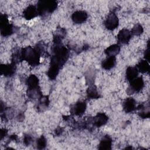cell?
I'll return each mask as SVG.
<instances>
[{"mask_svg":"<svg viewBox=\"0 0 150 150\" xmlns=\"http://www.w3.org/2000/svg\"><path fill=\"white\" fill-rule=\"evenodd\" d=\"M23 60H26L30 66H36L40 63V55L34 48L28 46L21 49Z\"/></svg>","mask_w":150,"mask_h":150,"instance_id":"obj_1","label":"cell"},{"mask_svg":"<svg viewBox=\"0 0 150 150\" xmlns=\"http://www.w3.org/2000/svg\"><path fill=\"white\" fill-rule=\"evenodd\" d=\"M56 1H39L36 5L38 15L42 16L53 13L57 8Z\"/></svg>","mask_w":150,"mask_h":150,"instance_id":"obj_2","label":"cell"},{"mask_svg":"<svg viewBox=\"0 0 150 150\" xmlns=\"http://www.w3.org/2000/svg\"><path fill=\"white\" fill-rule=\"evenodd\" d=\"M1 33L3 36H8L14 32V27L8 21V16L6 14H1L0 18Z\"/></svg>","mask_w":150,"mask_h":150,"instance_id":"obj_3","label":"cell"},{"mask_svg":"<svg viewBox=\"0 0 150 150\" xmlns=\"http://www.w3.org/2000/svg\"><path fill=\"white\" fill-rule=\"evenodd\" d=\"M129 82L130 85L127 91L128 94H132L135 92H139L144 86V81L141 77H137Z\"/></svg>","mask_w":150,"mask_h":150,"instance_id":"obj_4","label":"cell"},{"mask_svg":"<svg viewBox=\"0 0 150 150\" xmlns=\"http://www.w3.org/2000/svg\"><path fill=\"white\" fill-rule=\"evenodd\" d=\"M119 21L118 16L114 12H110L104 22L105 27L110 30H112L118 26Z\"/></svg>","mask_w":150,"mask_h":150,"instance_id":"obj_5","label":"cell"},{"mask_svg":"<svg viewBox=\"0 0 150 150\" xmlns=\"http://www.w3.org/2000/svg\"><path fill=\"white\" fill-rule=\"evenodd\" d=\"M86 110V104L83 101H79L70 107V112L72 115L80 116L84 114Z\"/></svg>","mask_w":150,"mask_h":150,"instance_id":"obj_6","label":"cell"},{"mask_svg":"<svg viewBox=\"0 0 150 150\" xmlns=\"http://www.w3.org/2000/svg\"><path fill=\"white\" fill-rule=\"evenodd\" d=\"M16 71V64L11 63L10 64H4L1 65V74L5 77L12 76Z\"/></svg>","mask_w":150,"mask_h":150,"instance_id":"obj_7","label":"cell"},{"mask_svg":"<svg viewBox=\"0 0 150 150\" xmlns=\"http://www.w3.org/2000/svg\"><path fill=\"white\" fill-rule=\"evenodd\" d=\"M88 17V15L86 11H75L71 15L73 22L76 24H80L84 22Z\"/></svg>","mask_w":150,"mask_h":150,"instance_id":"obj_8","label":"cell"},{"mask_svg":"<svg viewBox=\"0 0 150 150\" xmlns=\"http://www.w3.org/2000/svg\"><path fill=\"white\" fill-rule=\"evenodd\" d=\"M131 31L124 28L121 29L117 35L118 42L121 44H127L131 39Z\"/></svg>","mask_w":150,"mask_h":150,"instance_id":"obj_9","label":"cell"},{"mask_svg":"<svg viewBox=\"0 0 150 150\" xmlns=\"http://www.w3.org/2000/svg\"><path fill=\"white\" fill-rule=\"evenodd\" d=\"M108 118L107 115L103 112L98 113L91 120L93 125L97 127H100L104 125L108 121Z\"/></svg>","mask_w":150,"mask_h":150,"instance_id":"obj_10","label":"cell"},{"mask_svg":"<svg viewBox=\"0 0 150 150\" xmlns=\"http://www.w3.org/2000/svg\"><path fill=\"white\" fill-rule=\"evenodd\" d=\"M38 15H39L37 8L36 6H34L33 5H29L25 9L23 12V16L27 20H30L35 18Z\"/></svg>","mask_w":150,"mask_h":150,"instance_id":"obj_11","label":"cell"},{"mask_svg":"<svg viewBox=\"0 0 150 150\" xmlns=\"http://www.w3.org/2000/svg\"><path fill=\"white\" fill-rule=\"evenodd\" d=\"M123 109L127 113H129L136 110V101L132 97H128L123 103Z\"/></svg>","mask_w":150,"mask_h":150,"instance_id":"obj_12","label":"cell"},{"mask_svg":"<svg viewBox=\"0 0 150 150\" xmlns=\"http://www.w3.org/2000/svg\"><path fill=\"white\" fill-rule=\"evenodd\" d=\"M112 139L108 135H105L100 142L98 148L101 150H109L111 149Z\"/></svg>","mask_w":150,"mask_h":150,"instance_id":"obj_13","label":"cell"},{"mask_svg":"<svg viewBox=\"0 0 150 150\" xmlns=\"http://www.w3.org/2000/svg\"><path fill=\"white\" fill-rule=\"evenodd\" d=\"M116 64L115 56H108L101 63L102 67L105 70H110L113 68Z\"/></svg>","mask_w":150,"mask_h":150,"instance_id":"obj_14","label":"cell"},{"mask_svg":"<svg viewBox=\"0 0 150 150\" xmlns=\"http://www.w3.org/2000/svg\"><path fill=\"white\" fill-rule=\"evenodd\" d=\"M138 70L136 67H132V66H129L127 67L126 70V73H125V77L126 79L131 81L137 77H138Z\"/></svg>","mask_w":150,"mask_h":150,"instance_id":"obj_15","label":"cell"},{"mask_svg":"<svg viewBox=\"0 0 150 150\" xmlns=\"http://www.w3.org/2000/svg\"><path fill=\"white\" fill-rule=\"evenodd\" d=\"M28 96L32 99L40 98L43 95L39 86L35 88H28Z\"/></svg>","mask_w":150,"mask_h":150,"instance_id":"obj_16","label":"cell"},{"mask_svg":"<svg viewBox=\"0 0 150 150\" xmlns=\"http://www.w3.org/2000/svg\"><path fill=\"white\" fill-rule=\"evenodd\" d=\"M87 97L90 99H96L100 97V95L97 87L94 84H89V86L87 90Z\"/></svg>","mask_w":150,"mask_h":150,"instance_id":"obj_17","label":"cell"},{"mask_svg":"<svg viewBox=\"0 0 150 150\" xmlns=\"http://www.w3.org/2000/svg\"><path fill=\"white\" fill-rule=\"evenodd\" d=\"M120 51V46L118 44H113L105 50V53L108 56H115Z\"/></svg>","mask_w":150,"mask_h":150,"instance_id":"obj_18","label":"cell"},{"mask_svg":"<svg viewBox=\"0 0 150 150\" xmlns=\"http://www.w3.org/2000/svg\"><path fill=\"white\" fill-rule=\"evenodd\" d=\"M26 84L28 88H35L39 86V79L35 74H30L26 80Z\"/></svg>","mask_w":150,"mask_h":150,"instance_id":"obj_19","label":"cell"},{"mask_svg":"<svg viewBox=\"0 0 150 150\" xmlns=\"http://www.w3.org/2000/svg\"><path fill=\"white\" fill-rule=\"evenodd\" d=\"M60 69V68L58 66L50 64L49 68L47 72V75L48 77L51 80L55 79L59 73Z\"/></svg>","mask_w":150,"mask_h":150,"instance_id":"obj_20","label":"cell"},{"mask_svg":"<svg viewBox=\"0 0 150 150\" xmlns=\"http://www.w3.org/2000/svg\"><path fill=\"white\" fill-rule=\"evenodd\" d=\"M136 67L137 68L138 71L142 73H148L149 71V64L148 62L145 60H141L138 64L137 65Z\"/></svg>","mask_w":150,"mask_h":150,"instance_id":"obj_21","label":"cell"},{"mask_svg":"<svg viewBox=\"0 0 150 150\" xmlns=\"http://www.w3.org/2000/svg\"><path fill=\"white\" fill-rule=\"evenodd\" d=\"M138 109L139 110L138 115L140 117L142 118H146L149 117L150 112L149 110V105L146 107V105H145L144 104H141L139 105Z\"/></svg>","mask_w":150,"mask_h":150,"instance_id":"obj_22","label":"cell"},{"mask_svg":"<svg viewBox=\"0 0 150 150\" xmlns=\"http://www.w3.org/2000/svg\"><path fill=\"white\" fill-rule=\"evenodd\" d=\"M49 104V101L48 97L42 96L39 98L38 108L39 110L43 111L47 108Z\"/></svg>","mask_w":150,"mask_h":150,"instance_id":"obj_23","label":"cell"},{"mask_svg":"<svg viewBox=\"0 0 150 150\" xmlns=\"http://www.w3.org/2000/svg\"><path fill=\"white\" fill-rule=\"evenodd\" d=\"M22 60L23 59H22V56L21 53V50H17L16 51H15L12 54V62L15 64H16Z\"/></svg>","mask_w":150,"mask_h":150,"instance_id":"obj_24","label":"cell"},{"mask_svg":"<svg viewBox=\"0 0 150 150\" xmlns=\"http://www.w3.org/2000/svg\"><path fill=\"white\" fill-rule=\"evenodd\" d=\"M143 31H144V29H143L142 25L139 23H137L132 28V29L131 31V33L132 35L139 36L142 33Z\"/></svg>","mask_w":150,"mask_h":150,"instance_id":"obj_25","label":"cell"},{"mask_svg":"<svg viewBox=\"0 0 150 150\" xmlns=\"http://www.w3.org/2000/svg\"><path fill=\"white\" fill-rule=\"evenodd\" d=\"M47 141L45 137L43 135H42L40 137H39L36 141V146L37 148L39 149H42L45 148L46 146Z\"/></svg>","mask_w":150,"mask_h":150,"instance_id":"obj_26","label":"cell"},{"mask_svg":"<svg viewBox=\"0 0 150 150\" xmlns=\"http://www.w3.org/2000/svg\"><path fill=\"white\" fill-rule=\"evenodd\" d=\"M23 142L26 145H29L32 142V137L29 134L25 135L23 138Z\"/></svg>","mask_w":150,"mask_h":150,"instance_id":"obj_27","label":"cell"},{"mask_svg":"<svg viewBox=\"0 0 150 150\" xmlns=\"http://www.w3.org/2000/svg\"><path fill=\"white\" fill-rule=\"evenodd\" d=\"M144 58L145 60L147 62H149V42L148 43V46H147V49L145 50L144 52Z\"/></svg>","mask_w":150,"mask_h":150,"instance_id":"obj_28","label":"cell"},{"mask_svg":"<svg viewBox=\"0 0 150 150\" xmlns=\"http://www.w3.org/2000/svg\"><path fill=\"white\" fill-rule=\"evenodd\" d=\"M7 131L5 129H1V139L3 138L4 137H5L6 134H7Z\"/></svg>","mask_w":150,"mask_h":150,"instance_id":"obj_29","label":"cell"},{"mask_svg":"<svg viewBox=\"0 0 150 150\" xmlns=\"http://www.w3.org/2000/svg\"><path fill=\"white\" fill-rule=\"evenodd\" d=\"M62 132H63V129H62V128H60V127H58V128L56 129V131H55L56 134L57 135H60Z\"/></svg>","mask_w":150,"mask_h":150,"instance_id":"obj_30","label":"cell"}]
</instances>
